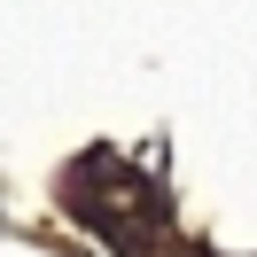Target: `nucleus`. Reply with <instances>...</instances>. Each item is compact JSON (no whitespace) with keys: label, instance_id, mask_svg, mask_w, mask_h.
Masks as SVG:
<instances>
[]
</instances>
